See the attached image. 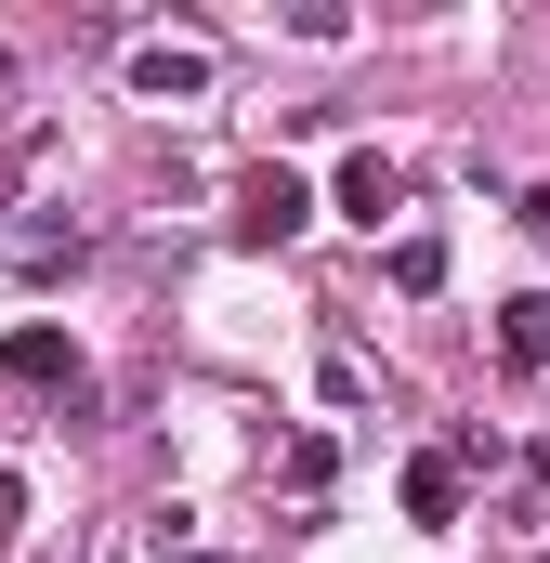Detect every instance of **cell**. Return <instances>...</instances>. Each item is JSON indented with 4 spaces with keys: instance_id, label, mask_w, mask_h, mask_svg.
Returning <instances> with one entry per match:
<instances>
[{
    "instance_id": "obj_1",
    "label": "cell",
    "mask_w": 550,
    "mask_h": 563,
    "mask_svg": "<svg viewBox=\"0 0 550 563\" xmlns=\"http://www.w3.org/2000/svg\"><path fill=\"white\" fill-rule=\"evenodd\" d=\"M79 263H92V223H79V210H0V276H79Z\"/></svg>"
},
{
    "instance_id": "obj_2",
    "label": "cell",
    "mask_w": 550,
    "mask_h": 563,
    "mask_svg": "<svg viewBox=\"0 0 550 563\" xmlns=\"http://www.w3.org/2000/svg\"><path fill=\"white\" fill-rule=\"evenodd\" d=\"M301 223H315V184H301L288 157H263V170H237V236H250V250H288Z\"/></svg>"
},
{
    "instance_id": "obj_3",
    "label": "cell",
    "mask_w": 550,
    "mask_h": 563,
    "mask_svg": "<svg viewBox=\"0 0 550 563\" xmlns=\"http://www.w3.org/2000/svg\"><path fill=\"white\" fill-rule=\"evenodd\" d=\"M328 210H341V223H367V236H381V223H394V210H407V170H394V157H381V144H354V157H341V184H328Z\"/></svg>"
},
{
    "instance_id": "obj_4",
    "label": "cell",
    "mask_w": 550,
    "mask_h": 563,
    "mask_svg": "<svg viewBox=\"0 0 550 563\" xmlns=\"http://www.w3.org/2000/svg\"><path fill=\"white\" fill-rule=\"evenodd\" d=\"M0 380H13V394H79V341H66V328H40V314H26V328H13V341H0Z\"/></svg>"
},
{
    "instance_id": "obj_5",
    "label": "cell",
    "mask_w": 550,
    "mask_h": 563,
    "mask_svg": "<svg viewBox=\"0 0 550 563\" xmlns=\"http://www.w3.org/2000/svg\"><path fill=\"white\" fill-rule=\"evenodd\" d=\"M132 92L144 106H197L210 92V40H132Z\"/></svg>"
},
{
    "instance_id": "obj_6",
    "label": "cell",
    "mask_w": 550,
    "mask_h": 563,
    "mask_svg": "<svg viewBox=\"0 0 550 563\" xmlns=\"http://www.w3.org/2000/svg\"><path fill=\"white\" fill-rule=\"evenodd\" d=\"M394 498H407V525H459V498H472V445H419Z\"/></svg>"
},
{
    "instance_id": "obj_7",
    "label": "cell",
    "mask_w": 550,
    "mask_h": 563,
    "mask_svg": "<svg viewBox=\"0 0 550 563\" xmlns=\"http://www.w3.org/2000/svg\"><path fill=\"white\" fill-rule=\"evenodd\" d=\"M498 367H512V380L550 367V288H512V301H498Z\"/></svg>"
},
{
    "instance_id": "obj_8",
    "label": "cell",
    "mask_w": 550,
    "mask_h": 563,
    "mask_svg": "<svg viewBox=\"0 0 550 563\" xmlns=\"http://www.w3.org/2000/svg\"><path fill=\"white\" fill-rule=\"evenodd\" d=\"M328 472H341V445H328V432H301V445H288V459H275V485H288V498H301V511H315V498H328Z\"/></svg>"
},
{
    "instance_id": "obj_9",
    "label": "cell",
    "mask_w": 550,
    "mask_h": 563,
    "mask_svg": "<svg viewBox=\"0 0 550 563\" xmlns=\"http://www.w3.org/2000/svg\"><path fill=\"white\" fill-rule=\"evenodd\" d=\"M394 288L432 301V288H446V236H394Z\"/></svg>"
},
{
    "instance_id": "obj_10",
    "label": "cell",
    "mask_w": 550,
    "mask_h": 563,
    "mask_svg": "<svg viewBox=\"0 0 550 563\" xmlns=\"http://www.w3.org/2000/svg\"><path fill=\"white\" fill-rule=\"evenodd\" d=\"M13 538H26V472L0 459V551H13Z\"/></svg>"
},
{
    "instance_id": "obj_11",
    "label": "cell",
    "mask_w": 550,
    "mask_h": 563,
    "mask_svg": "<svg viewBox=\"0 0 550 563\" xmlns=\"http://www.w3.org/2000/svg\"><path fill=\"white\" fill-rule=\"evenodd\" d=\"M184 563H237V551H184Z\"/></svg>"
}]
</instances>
